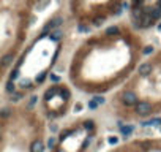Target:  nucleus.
<instances>
[{
    "instance_id": "nucleus-2",
    "label": "nucleus",
    "mask_w": 161,
    "mask_h": 152,
    "mask_svg": "<svg viewBox=\"0 0 161 152\" xmlns=\"http://www.w3.org/2000/svg\"><path fill=\"white\" fill-rule=\"evenodd\" d=\"M125 0H70V10L79 30L98 27L111 16L118 15Z\"/></svg>"
},
{
    "instance_id": "nucleus-4",
    "label": "nucleus",
    "mask_w": 161,
    "mask_h": 152,
    "mask_svg": "<svg viewBox=\"0 0 161 152\" xmlns=\"http://www.w3.org/2000/svg\"><path fill=\"white\" fill-rule=\"evenodd\" d=\"M122 100H123V103H126V105H137L139 101H137V97L134 92H131V90H125L122 94Z\"/></svg>"
},
{
    "instance_id": "nucleus-7",
    "label": "nucleus",
    "mask_w": 161,
    "mask_h": 152,
    "mask_svg": "<svg viewBox=\"0 0 161 152\" xmlns=\"http://www.w3.org/2000/svg\"><path fill=\"white\" fill-rule=\"evenodd\" d=\"M49 146H51V147L56 146V141H54V138H51V140H49Z\"/></svg>"
},
{
    "instance_id": "nucleus-1",
    "label": "nucleus",
    "mask_w": 161,
    "mask_h": 152,
    "mask_svg": "<svg viewBox=\"0 0 161 152\" xmlns=\"http://www.w3.org/2000/svg\"><path fill=\"white\" fill-rule=\"evenodd\" d=\"M40 0H2V56H14L24 41L30 16Z\"/></svg>"
},
{
    "instance_id": "nucleus-3",
    "label": "nucleus",
    "mask_w": 161,
    "mask_h": 152,
    "mask_svg": "<svg viewBox=\"0 0 161 152\" xmlns=\"http://www.w3.org/2000/svg\"><path fill=\"white\" fill-rule=\"evenodd\" d=\"M134 111L139 116H149V114H152V105L147 101H139L137 105H134Z\"/></svg>"
},
{
    "instance_id": "nucleus-6",
    "label": "nucleus",
    "mask_w": 161,
    "mask_h": 152,
    "mask_svg": "<svg viewBox=\"0 0 161 152\" xmlns=\"http://www.w3.org/2000/svg\"><path fill=\"white\" fill-rule=\"evenodd\" d=\"M122 133H123V135H130V133H131V127H122Z\"/></svg>"
},
{
    "instance_id": "nucleus-5",
    "label": "nucleus",
    "mask_w": 161,
    "mask_h": 152,
    "mask_svg": "<svg viewBox=\"0 0 161 152\" xmlns=\"http://www.w3.org/2000/svg\"><path fill=\"white\" fill-rule=\"evenodd\" d=\"M30 151L32 152H44V144H43V141H40V140H36L32 143V146H30Z\"/></svg>"
}]
</instances>
